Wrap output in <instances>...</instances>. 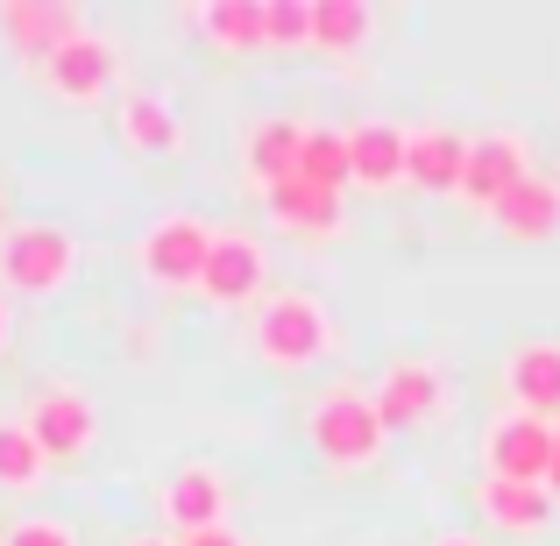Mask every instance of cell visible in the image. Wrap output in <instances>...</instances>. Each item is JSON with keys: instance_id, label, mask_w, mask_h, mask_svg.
<instances>
[{"instance_id": "cell-3", "label": "cell", "mask_w": 560, "mask_h": 546, "mask_svg": "<svg viewBox=\"0 0 560 546\" xmlns=\"http://www.w3.org/2000/svg\"><path fill=\"white\" fill-rule=\"evenodd\" d=\"M305 440H313L319 468H334V476H362V468L383 462L390 426H383V411H376L370 391H327L313 405V419H305Z\"/></svg>"}, {"instance_id": "cell-7", "label": "cell", "mask_w": 560, "mask_h": 546, "mask_svg": "<svg viewBox=\"0 0 560 546\" xmlns=\"http://www.w3.org/2000/svg\"><path fill=\"white\" fill-rule=\"evenodd\" d=\"M553 440H560V426L533 419V411H504V419H490V433H482V462H490L497 483H547Z\"/></svg>"}, {"instance_id": "cell-30", "label": "cell", "mask_w": 560, "mask_h": 546, "mask_svg": "<svg viewBox=\"0 0 560 546\" xmlns=\"http://www.w3.org/2000/svg\"><path fill=\"white\" fill-rule=\"evenodd\" d=\"M433 546H482V539H476V533H440Z\"/></svg>"}, {"instance_id": "cell-11", "label": "cell", "mask_w": 560, "mask_h": 546, "mask_svg": "<svg viewBox=\"0 0 560 546\" xmlns=\"http://www.w3.org/2000/svg\"><path fill=\"white\" fill-rule=\"evenodd\" d=\"M518 178H533V142L518 128H490V136H468V171H462V199H476L490 213Z\"/></svg>"}, {"instance_id": "cell-13", "label": "cell", "mask_w": 560, "mask_h": 546, "mask_svg": "<svg viewBox=\"0 0 560 546\" xmlns=\"http://www.w3.org/2000/svg\"><path fill=\"white\" fill-rule=\"evenodd\" d=\"M262 206H270V220H277L284 234H299V242H341V234H348L341 191H319V185H305V178L262 191Z\"/></svg>"}, {"instance_id": "cell-24", "label": "cell", "mask_w": 560, "mask_h": 546, "mask_svg": "<svg viewBox=\"0 0 560 546\" xmlns=\"http://www.w3.org/2000/svg\"><path fill=\"white\" fill-rule=\"evenodd\" d=\"M299 178L319 185V191H348V185H355V171H348V136H341V128H305Z\"/></svg>"}, {"instance_id": "cell-1", "label": "cell", "mask_w": 560, "mask_h": 546, "mask_svg": "<svg viewBox=\"0 0 560 546\" xmlns=\"http://www.w3.org/2000/svg\"><path fill=\"white\" fill-rule=\"evenodd\" d=\"M248 341H256L262 369H277V376H305V369H319L334 356V341H341V327H334L327 299L319 291H270V299L256 305V327H248Z\"/></svg>"}, {"instance_id": "cell-19", "label": "cell", "mask_w": 560, "mask_h": 546, "mask_svg": "<svg viewBox=\"0 0 560 546\" xmlns=\"http://www.w3.org/2000/svg\"><path fill=\"white\" fill-rule=\"evenodd\" d=\"M462 171H468V136H454V128H440V121L411 128V142H405V185H419V191H462Z\"/></svg>"}, {"instance_id": "cell-10", "label": "cell", "mask_w": 560, "mask_h": 546, "mask_svg": "<svg viewBox=\"0 0 560 546\" xmlns=\"http://www.w3.org/2000/svg\"><path fill=\"white\" fill-rule=\"evenodd\" d=\"M79 28H85V14L71 8V0H8V8H0V43L36 71L50 65L57 43H71Z\"/></svg>"}, {"instance_id": "cell-29", "label": "cell", "mask_w": 560, "mask_h": 546, "mask_svg": "<svg viewBox=\"0 0 560 546\" xmlns=\"http://www.w3.org/2000/svg\"><path fill=\"white\" fill-rule=\"evenodd\" d=\"M547 490H553V504H560V440H553V468H547Z\"/></svg>"}, {"instance_id": "cell-21", "label": "cell", "mask_w": 560, "mask_h": 546, "mask_svg": "<svg viewBox=\"0 0 560 546\" xmlns=\"http://www.w3.org/2000/svg\"><path fill=\"white\" fill-rule=\"evenodd\" d=\"M191 22L213 36V50L228 57H256L270 50V14H262V0H213V8H191Z\"/></svg>"}, {"instance_id": "cell-12", "label": "cell", "mask_w": 560, "mask_h": 546, "mask_svg": "<svg viewBox=\"0 0 560 546\" xmlns=\"http://www.w3.org/2000/svg\"><path fill=\"white\" fill-rule=\"evenodd\" d=\"M156 511H164V525H171L178 539L213 533V525H228V476H220L213 462L171 468V483H164V497H156Z\"/></svg>"}, {"instance_id": "cell-9", "label": "cell", "mask_w": 560, "mask_h": 546, "mask_svg": "<svg viewBox=\"0 0 560 546\" xmlns=\"http://www.w3.org/2000/svg\"><path fill=\"white\" fill-rule=\"evenodd\" d=\"M370 397H376V411H383L390 433H411V426H433L440 411H447V376H440V362H425V356H397Z\"/></svg>"}, {"instance_id": "cell-28", "label": "cell", "mask_w": 560, "mask_h": 546, "mask_svg": "<svg viewBox=\"0 0 560 546\" xmlns=\"http://www.w3.org/2000/svg\"><path fill=\"white\" fill-rule=\"evenodd\" d=\"M14 348V305H8V291H0V356Z\"/></svg>"}, {"instance_id": "cell-23", "label": "cell", "mask_w": 560, "mask_h": 546, "mask_svg": "<svg viewBox=\"0 0 560 546\" xmlns=\"http://www.w3.org/2000/svg\"><path fill=\"white\" fill-rule=\"evenodd\" d=\"M43 483H50V454L36 448V433H28L22 419H0V490L36 497Z\"/></svg>"}, {"instance_id": "cell-25", "label": "cell", "mask_w": 560, "mask_h": 546, "mask_svg": "<svg viewBox=\"0 0 560 546\" xmlns=\"http://www.w3.org/2000/svg\"><path fill=\"white\" fill-rule=\"evenodd\" d=\"M270 50H313V0H270Z\"/></svg>"}, {"instance_id": "cell-17", "label": "cell", "mask_w": 560, "mask_h": 546, "mask_svg": "<svg viewBox=\"0 0 560 546\" xmlns=\"http://www.w3.org/2000/svg\"><path fill=\"white\" fill-rule=\"evenodd\" d=\"M405 142H411V128H397V121H355L348 128V171H355V185L362 191L405 185Z\"/></svg>"}, {"instance_id": "cell-22", "label": "cell", "mask_w": 560, "mask_h": 546, "mask_svg": "<svg viewBox=\"0 0 560 546\" xmlns=\"http://www.w3.org/2000/svg\"><path fill=\"white\" fill-rule=\"evenodd\" d=\"M376 36V8L370 0H313V50L327 57H355Z\"/></svg>"}, {"instance_id": "cell-4", "label": "cell", "mask_w": 560, "mask_h": 546, "mask_svg": "<svg viewBox=\"0 0 560 546\" xmlns=\"http://www.w3.org/2000/svg\"><path fill=\"white\" fill-rule=\"evenodd\" d=\"M213 242H220V228L206 213L171 206V213H156L150 228H142L136 263H142V277H150L156 291H199L206 284V263H213Z\"/></svg>"}, {"instance_id": "cell-16", "label": "cell", "mask_w": 560, "mask_h": 546, "mask_svg": "<svg viewBox=\"0 0 560 546\" xmlns=\"http://www.w3.org/2000/svg\"><path fill=\"white\" fill-rule=\"evenodd\" d=\"M490 220H497V234H511V242H553L560 234V178H547V171L518 178L490 206Z\"/></svg>"}, {"instance_id": "cell-6", "label": "cell", "mask_w": 560, "mask_h": 546, "mask_svg": "<svg viewBox=\"0 0 560 546\" xmlns=\"http://www.w3.org/2000/svg\"><path fill=\"white\" fill-rule=\"evenodd\" d=\"M199 299L220 305V313H234V305H262V299H270V248H262L256 234L228 228L213 242V263H206Z\"/></svg>"}, {"instance_id": "cell-15", "label": "cell", "mask_w": 560, "mask_h": 546, "mask_svg": "<svg viewBox=\"0 0 560 546\" xmlns=\"http://www.w3.org/2000/svg\"><path fill=\"white\" fill-rule=\"evenodd\" d=\"M504 391H511V411L560 426V341H525L504 362Z\"/></svg>"}, {"instance_id": "cell-8", "label": "cell", "mask_w": 560, "mask_h": 546, "mask_svg": "<svg viewBox=\"0 0 560 546\" xmlns=\"http://www.w3.org/2000/svg\"><path fill=\"white\" fill-rule=\"evenodd\" d=\"M114 79H121V50H114L100 28H79V36L57 43V57L43 65V85H50L57 100H71V107H93V100H107Z\"/></svg>"}, {"instance_id": "cell-20", "label": "cell", "mask_w": 560, "mask_h": 546, "mask_svg": "<svg viewBox=\"0 0 560 546\" xmlns=\"http://www.w3.org/2000/svg\"><path fill=\"white\" fill-rule=\"evenodd\" d=\"M121 142L136 156H178L185 150L178 107H171V100H156V93H128L121 100Z\"/></svg>"}, {"instance_id": "cell-14", "label": "cell", "mask_w": 560, "mask_h": 546, "mask_svg": "<svg viewBox=\"0 0 560 546\" xmlns=\"http://www.w3.org/2000/svg\"><path fill=\"white\" fill-rule=\"evenodd\" d=\"M299 156H305V121H284V114H270V121H256L242 136V178L256 191H277L299 178Z\"/></svg>"}, {"instance_id": "cell-27", "label": "cell", "mask_w": 560, "mask_h": 546, "mask_svg": "<svg viewBox=\"0 0 560 546\" xmlns=\"http://www.w3.org/2000/svg\"><path fill=\"white\" fill-rule=\"evenodd\" d=\"M178 546H242V533H234V525H213V533H191Z\"/></svg>"}, {"instance_id": "cell-31", "label": "cell", "mask_w": 560, "mask_h": 546, "mask_svg": "<svg viewBox=\"0 0 560 546\" xmlns=\"http://www.w3.org/2000/svg\"><path fill=\"white\" fill-rule=\"evenodd\" d=\"M0 234H8V185H0Z\"/></svg>"}, {"instance_id": "cell-2", "label": "cell", "mask_w": 560, "mask_h": 546, "mask_svg": "<svg viewBox=\"0 0 560 546\" xmlns=\"http://www.w3.org/2000/svg\"><path fill=\"white\" fill-rule=\"evenodd\" d=\"M79 277V234L57 220H14L0 234V291L8 299H57Z\"/></svg>"}, {"instance_id": "cell-32", "label": "cell", "mask_w": 560, "mask_h": 546, "mask_svg": "<svg viewBox=\"0 0 560 546\" xmlns=\"http://www.w3.org/2000/svg\"><path fill=\"white\" fill-rule=\"evenodd\" d=\"M128 546H178V539H156V533H150V539H128Z\"/></svg>"}, {"instance_id": "cell-5", "label": "cell", "mask_w": 560, "mask_h": 546, "mask_svg": "<svg viewBox=\"0 0 560 546\" xmlns=\"http://www.w3.org/2000/svg\"><path fill=\"white\" fill-rule=\"evenodd\" d=\"M22 426L36 433V448L50 454V468H71V462H85V454L100 448V405L79 391V383H43V391L28 397Z\"/></svg>"}, {"instance_id": "cell-18", "label": "cell", "mask_w": 560, "mask_h": 546, "mask_svg": "<svg viewBox=\"0 0 560 546\" xmlns=\"http://www.w3.org/2000/svg\"><path fill=\"white\" fill-rule=\"evenodd\" d=\"M476 504H482V519H490L497 533H511V539H539L553 525V490L547 483H497V476H482Z\"/></svg>"}, {"instance_id": "cell-26", "label": "cell", "mask_w": 560, "mask_h": 546, "mask_svg": "<svg viewBox=\"0 0 560 546\" xmlns=\"http://www.w3.org/2000/svg\"><path fill=\"white\" fill-rule=\"evenodd\" d=\"M0 546H79V525L57 519V511H28V519H14Z\"/></svg>"}]
</instances>
